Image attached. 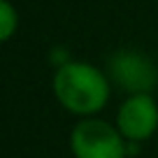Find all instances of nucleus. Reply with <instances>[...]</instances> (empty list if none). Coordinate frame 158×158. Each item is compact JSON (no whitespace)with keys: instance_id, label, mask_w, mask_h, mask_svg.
Wrapping results in <instances>:
<instances>
[{"instance_id":"f257e3e1","label":"nucleus","mask_w":158,"mask_h":158,"mask_svg":"<svg viewBox=\"0 0 158 158\" xmlns=\"http://www.w3.org/2000/svg\"><path fill=\"white\" fill-rule=\"evenodd\" d=\"M54 95L70 114L93 116L102 112L109 102V81L107 72L86 60H68L54 74Z\"/></svg>"},{"instance_id":"f03ea898","label":"nucleus","mask_w":158,"mask_h":158,"mask_svg":"<svg viewBox=\"0 0 158 158\" xmlns=\"http://www.w3.org/2000/svg\"><path fill=\"white\" fill-rule=\"evenodd\" d=\"M70 151L74 158H126L130 142L109 121L86 116L70 133Z\"/></svg>"},{"instance_id":"7ed1b4c3","label":"nucleus","mask_w":158,"mask_h":158,"mask_svg":"<svg viewBox=\"0 0 158 158\" xmlns=\"http://www.w3.org/2000/svg\"><path fill=\"white\" fill-rule=\"evenodd\" d=\"M107 77L128 95L151 93L158 86V65L137 49H118L107 58Z\"/></svg>"},{"instance_id":"20e7f679","label":"nucleus","mask_w":158,"mask_h":158,"mask_svg":"<svg viewBox=\"0 0 158 158\" xmlns=\"http://www.w3.org/2000/svg\"><path fill=\"white\" fill-rule=\"evenodd\" d=\"M114 126L126 137V142L130 144L147 142L158 130V102L153 100L151 93L128 95L118 105Z\"/></svg>"},{"instance_id":"39448f33","label":"nucleus","mask_w":158,"mask_h":158,"mask_svg":"<svg viewBox=\"0 0 158 158\" xmlns=\"http://www.w3.org/2000/svg\"><path fill=\"white\" fill-rule=\"evenodd\" d=\"M16 30H19V12L14 10L10 0H2L0 2V40L2 42L12 40Z\"/></svg>"}]
</instances>
